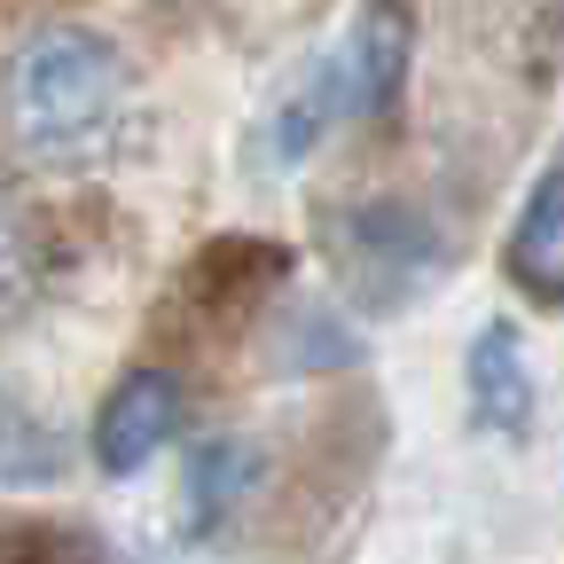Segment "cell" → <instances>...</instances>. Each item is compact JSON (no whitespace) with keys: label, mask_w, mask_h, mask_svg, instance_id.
Here are the masks:
<instances>
[{"label":"cell","mask_w":564,"mask_h":564,"mask_svg":"<svg viewBox=\"0 0 564 564\" xmlns=\"http://www.w3.org/2000/svg\"><path fill=\"white\" fill-rule=\"evenodd\" d=\"M17 158L40 173H87L118 150L133 118V63L95 24H40L17 40L9 79H0Z\"/></svg>","instance_id":"obj_1"},{"label":"cell","mask_w":564,"mask_h":564,"mask_svg":"<svg viewBox=\"0 0 564 564\" xmlns=\"http://www.w3.org/2000/svg\"><path fill=\"white\" fill-rule=\"evenodd\" d=\"M322 251L352 314H408L447 282L455 243L408 196H352L322 212Z\"/></svg>","instance_id":"obj_2"},{"label":"cell","mask_w":564,"mask_h":564,"mask_svg":"<svg viewBox=\"0 0 564 564\" xmlns=\"http://www.w3.org/2000/svg\"><path fill=\"white\" fill-rule=\"evenodd\" d=\"M463 423L494 447H525L533 423H541V369H533V345L518 322L486 314L470 329L463 352Z\"/></svg>","instance_id":"obj_3"},{"label":"cell","mask_w":564,"mask_h":564,"mask_svg":"<svg viewBox=\"0 0 564 564\" xmlns=\"http://www.w3.org/2000/svg\"><path fill=\"white\" fill-rule=\"evenodd\" d=\"M337 126H352V110H345V63H337V47H322V55L299 70V79L259 110L243 165H251L259 181H291Z\"/></svg>","instance_id":"obj_4"},{"label":"cell","mask_w":564,"mask_h":564,"mask_svg":"<svg viewBox=\"0 0 564 564\" xmlns=\"http://www.w3.org/2000/svg\"><path fill=\"white\" fill-rule=\"evenodd\" d=\"M181 423H188V392L173 369H126L102 408H95V470L102 478H133V470H150V455H165L181 440Z\"/></svg>","instance_id":"obj_5"},{"label":"cell","mask_w":564,"mask_h":564,"mask_svg":"<svg viewBox=\"0 0 564 564\" xmlns=\"http://www.w3.org/2000/svg\"><path fill=\"white\" fill-rule=\"evenodd\" d=\"M345 63V110L352 126H384L408 102V70H415V0H361L352 32L337 40Z\"/></svg>","instance_id":"obj_6"},{"label":"cell","mask_w":564,"mask_h":564,"mask_svg":"<svg viewBox=\"0 0 564 564\" xmlns=\"http://www.w3.org/2000/svg\"><path fill=\"white\" fill-rule=\"evenodd\" d=\"M259 486H267L259 440H243V432H212V440H196L188 463H181V533H188V541L228 533V525L251 510Z\"/></svg>","instance_id":"obj_7"},{"label":"cell","mask_w":564,"mask_h":564,"mask_svg":"<svg viewBox=\"0 0 564 564\" xmlns=\"http://www.w3.org/2000/svg\"><path fill=\"white\" fill-rule=\"evenodd\" d=\"M502 282L525 299V306H549L564 314V165H549L525 204H518V220L502 236Z\"/></svg>","instance_id":"obj_8"},{"label":"cell","mask_w":564,"mask_h":564,"mask_svg":"<svg viewBox=\"0 0 564 564\" xmlns=\"http://www.w3.org/2000/svg\"><path fill=\"white\" fill-rule=\"evenodd\" d=\"M196 282H204V306L220 314H259L282 282H291V243H267V236H228L196 259Z\"/></svg>","instance_id":"obj_9"},{"label":"cell","mask_w":564,"mask_h":564,"mask_svg":"<svg viewBox=\"0 0 564 564\" xmlns=\"http://www.w3.org/2000/svg\"><path fill=\"white\" fill-rule=\"evenodd\" d=\"M274 337H267V369H282V377H337V369H361V329H352L337 306H322V299H306V306H291L282 322H267Z\"/></svg>","instance_id":"obj_10"},{"label":"cell","mask_w":564,"mask_h":564,"mask_svg":"<svg viewBox=\"0 0 564 564\" xmlns=\"http://www.w3.org/2000/svg\"><path fill=\"white\" fill-rule=\"evenodd\" d=\"M63 463H70V447L55 423L40 408H24L17 392H0V486H55Z\"/></svg>","instance_id":"obj_11"}]
</instances>
